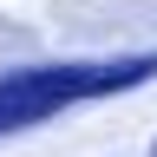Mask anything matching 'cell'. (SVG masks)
Returning <instances> with one entry per match:
<instances>
[{
  "label": "cell",
  "mask_w": 157,
  "mask_h": 157,
  "mask_svg": "<svg viewBox=\"0 0 157 157\" xmlns=\"http://www.w3.org/2000/svg\"><path fill=\"white\" fill-rule=\"evenodd\" d=\"M157 78V52H131V59H66V66H26V72H0V137L46 124L66 105H85V98L105 92H131Z\"/></svg>",
  "instance_id": "obj_1"
},
{
  "label": "cell",
  "mask_w": 157,
  "mask_h": 157,
  "mask_svg": "<svg viewBox=\"0 0 157 157\" xmlns=\"http://www.w3.org/2000/svg\"><path fill=\"white\" fill-rule=\"evenodd\" d=\"M151 157H157V144H151Z\"/></svg>",
  "instance_id": "obj_2"
}]
</instances>
